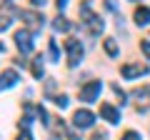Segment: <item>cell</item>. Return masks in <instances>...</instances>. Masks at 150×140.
Returning <instances> with one entry per match:
<instances>
[{"instance_id": "obj_9", "label": "cell", "mask_w": 150, "mask_h": 140, "mask_svg": "<svg viewBox=\"0 0 150 140\" xmlns=\"http://www.w3.org/2000/svg\"><path fill=\"white\" fill-rule=\"evenodd\" d=\"M18 80H20V75H18L15 70H5V73L0 75V90H8V88H13Z\"/></svg>"}, {"instance_id": "obj_2", "label": "cell", "mask_w": 150, "mask_h": 140, "mask_svg": "<svg viewBox=\"0 0 150 140\" xmlns=\"http://www.w3.org/2000/svg\"><path fill=\"white\" fill-rule=\"evenodd\" d=\"M100 90H103V83L100 80H90L88 85L80 88V100L83 103H95L98 95H100Z\"/></svg>"}, {"instance_id": "obj_17", "label": "cell", "mask_w": 150, "mask_h": 140, "mask_svg": "<svg viewBox=\"0 0 150 140\" xmlns=\"http://www.w3.org/2000/svg\"><path fill=\"white\" fill-rule=\"evenodd\" d=\"M53 103H55V105H58L60 110H63V108H68V98H65V95H58V98H55Z\"/></svg>"}, {"instance_id": "obj_14", "label": "cell", "mask_w": 150, "mask_h": 140, "mask_svg": "<svg viewBox=\"0 0 150 140\" xmlns=\"http://www.w3.org/2000/svg\"><path fill=\"white\" fill-rule=\"evenodd\" d=\"M33 75H35V78H43V63H40V58L33 60Z\"/></svg>"}, {"instance_id": "obj_15", "label": "cell", "mask_w": 150, "mask_h": 140, "mask_svg": "<svg viewBox=\"0 0 150 140\" xmlns=\"http://www.w3.org/2000/svg\"><path fill=\"white\" fill-rule=\"evenodd\" d=\"M50 58L60 60V50H58V43H55V40H50Z\"/></svg>"}, {"instance_id": "obj_4", "label": "cell", "mask_w": 150, "mask_h": 140, "mask_svg": "<svg viewBox=\"0 0 150 140\" xmlns=\"http://www.w3.org/2000/svg\"><path fill=\"white\" fill-rule=\"evenodd\" d=\"M120 73H123V78H125V80H133V78L148 75V65H143V63H125Z\"/></svg>"}, {"instance_id": "obj_11", "label": "cell", "mask_w": 150, "mask_h": 140, "mask_svg": "<svg viewBox=\"0 0 150 140\" xmlns=\"http://www.w3.org/2000/svg\"><path fill=\"white\" fill-rule=\"evenodd\" d=\"M135 25H150V8H135Z\"/></svg>"}, {"instance_id": "obj_1", "label": "cell", "mask_w": 150, "mask_h": 140, "mask_svg": "<svg viewBox=\"0 0 150 140\" xmlns=\"http://www.w3.org/2000/svg\"><path fill=\"white\" fill-rule=\"evenodd\" d=\"M80 20H83V25L90 30V35H100L103 28H105V23H103L100 18H98L95 13L90 10V3H88V0L80 5Z\"/></svg>"}, {"instance_id": "obj_3", "label": "cell", "mask_w": 150, "mask_h": 140, "mask_svg": "<svg viewBox=\"0 0 150 140\" xmlns=\"http://www.w3.org/2000/svg\"><path fill=\"white\" fill-rule=\"evenodd\" d=\"M65 50H68V65L75 68V65L83 60V45H80V40H68V43H65Z\"/></svg>"}, {"instance_id": "obj_8", "label": "cell", "mask_w": 150, "mask_h": 140, "mask_svg": "<svg viewBox=\"0 0 150 140\" xmlns=\"http://www.w3.org/2000/svg\"><path fill=\"white\" fill-rule=\"evenodd\" d=\"M100 115L108 120V123H112V125H115V123H120V113H118L115 108H112L110 103H103V105H100Z\"/></svg>"}, {"instance_id": "obj_12", "label": "cell", "mask_w": 150, "mask_h": 140, "mask_svg": "<svg viewBox=\"0 0 150 140\" xmlns=\"http://www.w3.org/2000/svg\"><path fill=\"white\" fill-rule=\"evenodd\" d=\"M53 28H55V30H58V33H68V30H70V23H68V18L58 15V18H55V20H53Z\"/></svg>"}, {"instance_id": "obj_20", "label": "cell", "mask_w": 150, "mask_h": 140, "mask_svg": "<svg viewBox=\"0 0 150 140\" xmlns=\"http://www.w3.org/2000/svg\"><path fill=\"white\" fill-rule=\"evenodd\" d=\"M18 140H33V135L28 130H23V133H18Z\"/></svg>"}, {"instance_id": "obj_16", "label": "cell", "mask_w": 150, "mask_h": 140, "mask_svg": "<svg viewBox=\"0 0 150 140\" xmlns=\"http://www.w3.org/2000/svg\"><path fill=\"white\" fill-rule=\"evenodd\" d=\"M10 18H8V15H0V33H3V30H8V28H10Z\"/></svg>"}, {"instance_id": "obj_23", "label": "cell", "mask_w": 150, "mask_h": 140, "mask_svg": "<svg viewBox=\"0 0 150 140\" xmlns=\"http://www.w3.org/2000/svg\"><path fill=\"white\" fill-rule=\"evenodd\" d=\"M93 140H105V133H95V135H93Z\"/></svg>"}, {"instance_id": "obj_5", "label": "cell", "mask_w": 150, "mask_h": 140, "mask_svg": "<svg viewBox=\"0 0 150 140\" xmlns=\"http://www.w3.org/2000/svg\"><path fill=\"white\" fill-rule=\"evenodd\" d=\"M93 123H95V115H93L90 110H75V115H73V125H75L78 130L93 128Z\"/></svg>"}, {"instance_id": "obj_6", "label": "cell", "mask_w": 150, "mask_h": 140, "mask_svg": "<svg viewBox=\"0 0 150 140\" xmlns=\"http://www.w3.org/2000/svg\"><path fill=\"white\" fill-rule=\"evenodd\" d=\"M15 45H18L20 53H30V50H33V35H30V30H18L15 33Z\"/></svg>"}, {"instance_id": "obj_13", "label": "cell", "mask_w": 150, "mask_h": 140, "mask_svg": "<svg viewBox=\"0 0 150 140\" xmlns=\"http://www.w3.org/2000/svg\"><path fill=\"white\" fill-rule=\"evenodd\" d=\"M105 53H108V55H112V58L118 55V43H115L112 38H108V40H105Z\"/></svg>"}, {"instance_id": "obj_18", "label": "cell", "mask_w": 150, "mask_h": 140, "mask_svg": "<svg viewBox=\"0 0 150 140\" xmlns=\"http://www.w3.org/2000/svg\"><path fill=\"white\" fill-rule=\"evenodd\" d=\"M120 140H140V133H135V130H128V133H125Z\"/></svg>"}, {"instance_id": "obj_7", "label": "cell", "mask_w": 150, "mask_h": 140, "mask_svg": "<svg viewBox=\"0 0 150 140\" xmlns=\"http://www.w3.org/2000/svg\"><path fill=\"white\" fill-rule=\"evenodd\" d=\"M20 18L33 28V30H40V28L45 25V18H43V15H38V13H33V10H23Z\"/></svg>"}, {"instance_id": "obj_19", "label": "cell", "mask_w": 150, "mask_h": 140, "mask_svg": "<svg viewBox=\"0 0 150 140\" xmlns=\"http://www.w3.org/2000/svg\"><path fill=\"white\" fill-rule=\"evenodd\" d=\"M140 50H143V53H145V58L150 60V43H148V40H143V43H140Z\"/></svg>"}, {"instance_id": "obj_21", "label": "cell", "mask_w": 150, "mask_h": 140, "mask_svg": "<svg viewBox=\"0 0 150 140\" xmlns=\"http://www.w3.org/2000/svg\"><path fill=\"white\" fill-rule=\"evenodd\" d=\"M55 5H58V10H63V8L68 5V0H55Z\"/></svg>"}, {"instance_id": "obj_10", "label": "cell", "mask_w": 150, "mask_h": 140, "mask_svg": "<svg viewBox=\"0 0 150 140\" xmlns=\"http://www.w3.org/2000/svg\"><path fill=\"white\" fill-rule=\"evenodd\" d=\"M135 98H138V110L145 113L150 108V88H143V90H135Z\"/></svg>"}, {"instance_id": "obj_22", "label": "cell", "mask_w": 150, "mask_h": 140, "mask_svg": "<svg viewBox=\"0 0 150 140\" xmlns=\"http://www.w3.org/2000/svg\"><path fill=\"white\" fill-rule=\"evenodd\" d=\"M30 3H33L35 8H43V5H45V0H30Z\"/></svg>"}]
</instances>
